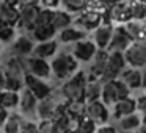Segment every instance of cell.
Listing matches in <instances>:
<instances>
[{"instance_id":"obj_6","label":"cell","mask_w":146,"mask_h":133,"mask_svg":"<svg viewBox=\"0 0 146 133\" xmlns=\"http://www.w3.org/2000/svg\"><path fill=\"white\" fill-rule=\"evenodd\" d=\"M68 52H69V53L76 58L77 63L80 64V63H90V61L93 60V57H94V53L98 52V49L93 44L91 39L85 38V39H80V41L74 42Z\"/></svg>"},{"instance_id":"obj_19","label":"cell","mask_w":146,"mask_h":133,"mask_svg":"<svg viewBox=\"0 0 146 133\" xmlns=\"http://www.w3.org/2000/svg\"><path fill=\"white\" fill-rule=\"evenodd\" d=\"M72 25H76L77 28L83 30L85 33L93 32L98 25H101V16L98 14V11H86L77 20H74Z\"/></svg>"},{"instance_id":"obj_3","label":"cell","mask_w":146,"mask_h":133,"mask_svg":"<svg viewBox=\"0 0 146 133\" xmlns=\"http://www.w3.org/2000/svg\"><path fill=\"white\" fill-rule=\"evenodd\" d=\"M130 95V91L121 80H110V82H104L102 83V89H101V99L99 100L110 108L113 103H116L121 99H126Z\"/></svg>"},{"instance_id":"obj_35","label":"cell","mask_w":146,"mask_h":133,"mask_svg":"<svg viewBox=\"0 0 146 133\" xmlns=\"http://www.w3.org/2000/svg\"><path fill=\"white\" fill-rule=\"evenodd\" d=\"M94 133H118V130L115 128L111 124H104V125H98Z\"/></svg>"},{"instance_id":"obj_8","label":"cell","mask_w":146,"mask_h":133,"mask_svg":"<svg viewBox=\"0 0 146 133\" xmlns=\"http://www.w3.org/2000/svg\"><path fill=\"white\" fill-rule=\"evenodd\" d=\"M85 116L96 125H104L108 124L110 119V108L105 107L101 100H94L91 103H85Z\"/></svg>"},{"instance_id":"obj_27","label":"cell","mask_w":146,"mask_h":133,"mask_svg":"<svg viewBox=\"0 0 146 133\" xmlns=\"http://www.w3.org/2000/svg\"><path fill=\"white\" fill-rule=\"evenodd\" d=\"M19 19V11L13 5H0V20H3L7 25H16Z\"/></svg>"},{"instance_id":"obj_26","label":"cell","mask_w":146,"mask_h":133,"mask_svg":"<svg viewBox=\"0 0 146 133\" xmlns=\"http://www.w3.org/2000/svg\"><path fill=\"white\" fill-rule=\"evenodd\" d=\"M86 3H88L86 0H60L58 8L68 14H76V13H80L82 10H85Z\"/></svg>"},{"instance_id":"obj_17","label":"cell","mask_w":146,"mask_h":133,"mask_svg":"<svg viewBox=\"0 0 146 133\" xmlns=\"http://www.w3.org/2000/svg\"><path fill=\"white\" fill-rule=\"evenodd\" d=\"M132 113H137L135 110V100L132 97H126L118 100L116 103L111 105V111H110V119H119V117L129 116Z\"/></svg>"},{"instance_id":"obj_20","label":"cell","mask_w":146,"mask_h":133,"mask_svg":"<svg viewBox=\"0 0 146 133\" xmlns=\"http://www.w3.org/2000/svg\"><path fill=\"white\" fill-rule=\"evenodd\" d=\"M101 89H102V82L101 80H88L83 88V102L91 103L94 100L101 99Z\"/></svg>"},{"instance_id":"obj_25","label":"cell","mask_w":146,"mask_h":133,"mask_svg":"<svg viewBox=\"0 0 146 133\" xmlns=\"http://www.w3.org/2000/svg\"><path fill=\"white\" fill-rule=\"evenodd\" d=\"M19 103V92L16 91H2L0 92V107L7 111H14Z\"/></svg>"},{"instance_id":"obj_34","label":"cell","mask_w":146,"mask_h":133,"mask_svg":"<svg viewBox=\"0 0 146 133\" xmlns=\"http://www.w3.org/2000/svg\"><path fill=\"white\" fill-rule=\"evenodd\" d=\"M38 133H55V125L52 120H38Z\"/></svg>"},{"instance_id":"obj_10","label":"cell","mask_w":146,"mask_h":133,"mask_svg":"<svg viewBox=\"0 0 146 133\" xmlns=\"http://www.w3.org/2000/svg\"><path fill=\"white\" fill-rule=\"evenodd\" d=\"M35 47V41L30 38L27 33L17 36L13 42H11L10 47V57L13 58H25L32 55V50Z\"/></svg>"},{"instance_id":"obj_33","label":"cell","mask_w":146,"mask_h":133,"mask_svg":"<svg viewBox=\"0 0 146 133\" xmlns=\"http://www.w3.org/2000/svg\"><path fill=\"white\" fill-rule=\"evenodd\" d=\"M21 133H38V122L29 119H21Z\"/></svg>"},{"instance_id":"obj_5","label":"cell","mask_w":146,"mask_h":133,"mask_svg":"<svg viewBox=\"0 0 146 133\" xmlns=\"http://www.w3.org/2000/svg\"><path fill=\"white\" fill-rule=\"evenodd\" d=\"M126 60H124L123 53H118V52H108L107 57V63H105V69L104 74L101 77V82H110V80H116L121 75L124 69H126Z\"/></svg>"},{"instance_id":"obj_7","label":"cell","mask_w":146,"mask_h":133,"mask_svg":"<svg viewBox=\"0 0 146 133\" xmlns=\"http://www.w3.org/2000/svg\"><path fill=\"white\" fill-rule=\"evenodd\" d=\"M124 60L126 64H129L133 69H143L145 67V42L143 41H133L129 47L124 50Z\"/></svg>"},{"instance_id":"obj_4","label":"cell","mask_w":146,"mask_h":133,"mask_svg":"<svg viewBox=\"0 0 146 133\" xmlns=\"http://www.w3.org/2000/svg\"><path fill=\"white\" fill-rule=\"evenodd\" d=\"M36 107H38V99L24 86L19 91V103H17L16 113L24 119L38 122V119H36Z\"/></svg>"},{"instance_id":"obj_23","label":"cell","mask_w":146,"mask_h":133,"mask_svg":"<svg viewBox=\"0 0 146 133\" xmlns=\"http://www.w3.org/2000/svg\"><path fill=\"white\" fill-rule=\"evenodd\" d=\"M50 25L55 32H61V30L68 28L72 25V19L71 14L64 13L61 10H54L52 11V19H50Z\"/></svg>"},{"instance_id":"obj_21","label":"cell","mask_w":146,"mask_h":133,"mask_svg":"<svg viewBox=\"0 0 146 133\" xmlns=\"http://www.w3.org/2000/svg\"><path fill=\"white\" fill-rule=\"evenodd\" d=\"M124 28V32L127 33L132 41H143L145 38V25H143V20H137V19H132V20H127L124 22V25H121Z\"/></svg>"},{"instance_id":"obj_16","label":"cell","mask_w":146,"mask_h":133,"mask_svg":"<svg viewBox=\"0 0 146 133\" xmlns=\"http://www.w3.org/2000/svg\"><path fill=\"white\" fill-rule=\"evenodd\" d=\"M58 45H60V44H58V41H55V39L36 42V45L33 47L32 55H30V57L49 61V58L55 57V53H58Z\"/></svg>"},{"instance_id":"obj_38","label":"cell","mask_w":146,"mask_h":133,"mask_svg":"<svg viewBox=\"0 0 146 133\" xmlns=\"http://www.w3.org/2000/svg\"><path fill=\"white\" fill-rule=\"evenodd\" d=\"M124 133H145V125H143L140 130H137V132H124Z\"/></svg>"},{"instance_id":"obj_2","label":"cell","mask_w":146,"mask_h":133,"mask_svg":"<svg viewBox=\"0 0 146 133\" xmlns=\"http://www.w3.org/2000/svg\"><path fill=\"white\" fill-rule=\"evenodd\" d=\"M88 78H86L85 70L79 69L60 86V91L68 102H83V88Z\"/></svg>"},{"instance_id":"obj_39","label":"cell","mask_w":146,"mask_h":133,"mask_svg":"<svg viewBox=\"0 0 146 133\" xmlns=\"http://www.w3.org/2000/svg\"><path fill=\"white\" fill-rule=\"evenodd\" d=\"M0 133H3V132H2V130H0Z\"/></svg>"},{"instance_id":"obj_9","label":"cell","mask_w":146,"mask_h":133,"mask_svg":"<svg viewBox=\"0 0 146 133\" xmlns=\"http://www.w3.org/2000/svg\"><path fill=\"white\" fill-rule=\"evenodd\" d=\"M24 86H25L38 100H42V99L49 97L50 92L54 91V86H52L47 80H41V78H36V77H32V75H25Z\"/></svg>"},{"instance_id":"obj_1","label":"cell","mask_w":146,"mask_h":133,"mask_svg":"<svg viewBox=\"0 0 146 133\" xmlns=\"http://www.w3.org/2000/svg\"><path fill=\"white\" fill-rule=\"evenodd\" d=\"M49 64H50L52 77H55L58 80H64V82L79 70V63L68 50L55 53V57L52 58V61Z\"/></svg>"},{"instance_id":"obj_28","label":"cell","mask_w":146,"mask_h":133,"mask_svg":"<svg viewBox=\"0 0 146 133\" xmlns=\"http://www.w3.org/2000/svg\"><path fill=\"white\" fill-rule=\"evenodd\" d=\"M21 119L22 117L16 111H10L3 127H2V132L3 133H21Z\"/></svg>"},{"instance_id":"obj_36","label":"cell","mask_w":146,"mask_h":133,"mask_svg":"<svg viewBox=\"0 0 146 133\" xmlns=\"http://www.w3.org/2000/svg\"><path fill=\"white\" fill-rule=\"evenodd\" d=\"M58 2H60V0H39V3L44 5L47 10H52L54 7H58Z\"/></svg>"},{"instance_id":"obj_15","label":"cell","mask_w":146,"mask_h":133,"mask_svg":"<svg viewBox=\"0 0 146 133\" xmlns=\"http://www.w3.org/2000/svg\"><path fill=\"white\" fill-rule=\"evenodd\" d=\"M38 13H39V8L36 5H24V8L19 13V19L16 22L17 28H22L25 33H29L32 30L33 24H35Z\"/></svg>"},{"instance_id":"obj_22","label":"cell","mask_w":146,"mask_h":133,"mask_svg":"<svg viewBox=\"0 0 146 133\" xmlns=\"http://www.w3.org/2000/svg\"><path fill=\"white\" fill-rule=\"evenodd\" d=\"M85 38H86V33L83 30L77 28L76 25L61 30L60 35H58V41L63 42V44H71V42L74 44V42L80 41V39H85Z\"/></svg>"},{"instance_id":"obj_29","label":"cell","mask_w":146,"mask_h":133,"mask_svg":"<svg viewBox=\"0 0 146 133\" xmlns=\"http://www.w3.org/2000/svg\"><path fill=\"white\" fill-rule=\"evenodd\" d=\"M66 111L71 113V117H83L85 116V102H68Z\"/></svg>"},{"instance_id":"obj_32","label":"cell","mask_w":146,"mask_h":133,"mask_svg":"<svg viewBox=\"0 0 146 133\" xmlns=\"http://www.w3.org/2000/svg\"><path fill=\"white\" fill-rule=\"evenodd\" d=\"M13 36H14V30L10 25H7L3 20H0V41L10 42L13 39Z\"/></svg>"},{"instance_id":"obj_37","label":"cell","mask_w":146,"mask_h":133,"mask_svg":"<svg viewBox=\"0 0 146 133\" xmlns=\"http://www.w3.org/2000/svg\"><path fill=\"white\" fill-rule=\"evenodd\" d=\"M8 114H10V111H7L3 107H0V128L3 127V124H5V120H7Z\"/></svg>"},{"instance_id":"obj_14","label":"cell","mask_w":146,"mask_h":133,"mask_svg":"<svg viewBox=\"0 0 146 133\" xmlns=\"http://www.w3.org/2000/svg\"><path fill=\"white\" fill-rule=\"evenodd\" d=\"M111 125L118 130V133H124V132H137L143 127V114L138 113H132L129 116H124L116 119Z\"/></svg>"},{"instance_id":"obj_30","label":"cell","mask_w":146,"mask_h":133,"mask_svg":"<svg viewBox=\"0 0 146 133\" xmlns=\"http://www.w3.org/2000/svg\"><path fill=\"white\" fill-rule=\"evenodd\" d=\"M52 11H54V10H47V8L39 10L38 16H36V20H35V24H33V27L49 25V24H50V19H52ZM33 27H32V28H33Z\"/></svg>"},{"instance_id":"obj_31","label":"cell","mask_w":146,"mask_h":133,"mask_svg":"<svg viewBox=\"0 0 146 133\" xmlns=\"http://www.w3.org/2000/svg\"><path fill=\"white\" fill-rule=\"evenodd\" d=\"M96 124L93 120H90L86 116L80 117V125H79V132L77 133H94L96 132Z\"/></svg>"},{"instance_id":"obj_24","label":"cell","mask_w":146,"mask_h":133,"mask_svg":"<svg viewBox=\"0 0 146 133\" xmlns=\"http://www.w3.org/2000/svg\"><path fill=\"white\" fill-rule=\"evenodd\" d=\"M27 35L33 39V41H38V42H42V41H49V39H54V36L57 35L52 25H41V27H33Z\"/></svg>"},{"instance_id":"obj_12","label":"cell","mask_w":146,"mask_h":133,"mask_svg":"<svg viewBox=\"0 0 146 133\" xmlns=\"http://www.w3.org/2000/svg\"><path fill=\"white\" fill-rule=\"evenodd\" d=\"M107 57L108 52L107 50H98L93 57V60L90 61V67L85 70L86 78L88 80H101L102 74L105 69V63H107Z\"/></svg>"},{"instance_id":"obj_11","label":"cell","mask_w":146,"mask_h":133,"mask_svg":"<svg viewBox=\"0 0 146 133\" xmlns=\"http://www.w3.org/2000/svg\"><path fill=\"white\" fill-rule=\"evenodd\" d=\"M132 42L133 41L127 36V33L124 32V28L121 25H118L116 28H113V32H111V38H110V41H108V45H107L105 50L124 53V50H126Z\"/></svg>"},{"instance_id":"obj_18","label":"cell","mask_w":146,"mask_h":133,"mask_svg":"<svg viewBox=\"0 0 146 133\" xmlns=\"http://www.w3.org/2000/svg\"><path fill=\"white\" fill-rule=\"evenodd\" d=\"M111 32H113V27L107 25V24H101L93 30V44L96 45L98 50H105L108 45V41L111 38Z\"/></svg>"},{"instance_id":"obj_13","label":"cell","mask_w":146,"mask_h":133,"mask_svg":"<svg viewBox=\"0 0 146 133\" xmlns=\"http://www.w3.org/2000/svg\"><path fill=\"white\" fill-rule=\"evenodd\" d=\"M118 80H121L129 88L130 92H135L137 89H143V69L126 67L118 77Z\"/></svg>"}]
</instances>
